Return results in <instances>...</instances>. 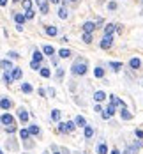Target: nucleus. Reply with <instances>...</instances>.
<instances>
[{
	"label": "nucleus",
	"mask_w": 143,
	"mask_h": 154,
	"mask_svg": "<svg viewBox=\"0 0 143 154\" xmlns=\"http://www.w3.org/2000/svg\"><path fill=\"white\" fill-rule=\"evenodd\" d=\"M87 71H88V66H87V60H83V59H78L76 62L73 64V67H71V73L73 75H80V76H83V75H87Z\"/></svg>",
	"instance_id": "f257e3e1"
},
{
	"label": "nucleus",
	"mask_w": 143,
	"mask_h": 154,
	"mask_svg": "<svg viewBox=\"0 0 143 154\" xmlns=\"http://www.w3.org/2000/svg\"><path fill=\"white\" fill-rule=\"evenodd\" d=\"M111 44H113V37H111V36H104L99 46L103 48V50H110V48H111Z\"/></svg>",
	"instance_id": "f03ea898"
},
{
	"label": "nucleus",
	"mask_w": 143,
	"mask_h": 154,
	"mask_svg": "<svg viewBox=\"0 0 143 154\" xmlns=\"http://www.w3.org/2000/svg\"><path fill=\"white\" fill-rule=\"evenodd\" d=\"M0 122L5 126H13L14 124V117L11 114H4V115H0Z\"/></svg>",
	"instance_id": "7ed1b4c3"
},
{
	"label": "nucleus",
	"mask_w": 143,
	"mask_h": 154,
	"mask_svg": "<svg viewBox=\"0 0 143 154\" xmlns=\"http://www.w3.org/2000/svg\"><path fill=\"white\" fill-rule=\"evenodd\" d=\"M110 101H111V105H113V106H120V108H126V103L122 101L120 98H117L115 94H111V96H110Z\"/></svg>",
	"instance_id": "20e7f679"
},
{
	"label": "nucleus",
	"mask_w": 143,
	"mask_h": 154,
	"mask_svg": "<svg viewBox=\"0 0 143 154\" xmlns=\"http://www.w3.org/2000/svg\"><path fill=\"white\" fill-rule=\"evenodd\" d=\"M129 67H131L132 71H138V69L141 67V60H140L138 57H132V59L129 60Z\"/></svg>",
	"instance_id": "39448f33"
},
{
	"label": "nucleus",
	"mask_w": 143,
	"mask_h": 154,
	"mask_svg": "<svg viewBox=\"0 0 143 154\" xmlns=\"http://www.w3.org/2000/svg\"><path fill=\"white\" fill-rule=\"evenodd\" d=\"M94 30H96V23L94 22H85L83 23V32L85 34H92Z\"/></svg>",
	"instance_id": "423d86ee"
},
{
	"label": "nucleus",
	"mask_w": 143,
	"mask_h": 154,
	"mask_svg": "<svg viewBox=\"0 0 143 154\" xmlns=\"http://www.w3.org/2000/svg\"><path fill=\"white\" fill-rule=\"evenodd\" d=\"M11 106H13V101L9 98H2V99H0V108H2V110H9Z\"/></svg>",
	"instance_id": "0eeeda50"
},
{
	"label": "nucleus",
	"mask_w": 143,
	"mask_h": 154,
	"mask_svg": "<svg viewBox=\"0 0 143 154\" xmlns=\"http://www.w3.org/2000/svg\"><path fill=\"white\" fill-rule=\"evenodd\" d=\"M0 69H4V71H11V69H13V62H11L9 59L0 60Z\"/></svg>",
	"instance_id": "6e6552de"
},
{
	"label": "nucleus",
	"mask_w": 143,
	"mask_h": 154,
	"mask_svg": "<svg viewBox=\"0 0 143 154\" xmlns=\"http://www.w3.org/2000/svg\"><path fill=\"white\" fill-rule=\"evenodd\" d=\"M73 122H74V126H78V128H85V126H87V120H85L83 115H78Z\"/></svg>",
	"instance_id": "1a4fd4ad"
},
{
	"label": "nucleus",
	"mask_w": 143,
	"mask_h": 154,
	"mask_svg": "<svg viewBox=\"0 0 143 154\" xmlns=\"http://www.w3.org/2000/svg\"><path fill=\"white\" fill-rule=\"evenodd\" d=\"M120 117H122V120H131L132 119V114H131L127 108H120Z\"/></svg>",
	"instance_id": "9d476101"
},
{
	"label": "nucleus",
	"mask_w": 143,
	"mask_h": 154,
	"mask_svg": "<svg viewBox=\"0 0 143 154\" xmlns=\"http://www.w3.org/2000/svg\"><path fill=\"white\" fill-rule=\"evenodd\" d=\"M43 53L48 55V57H53L55 55V48L51 44H46V46H43Z\"/></svg>",
	"instance_id": "9b49d317"
},
{
	"label": "nucleus",
	"mask_w": 143,
	"mask_h": 154,
	"mask_svg": "<svg viewBox=\"0 0 143 154\" xmlns=\"http://www.w3.org/2000/svg\"><path fill=\"white\" fill-rule=\"evenodd\" d=\"M18 117H19V120H21V122H27L28 120V112L25 108H19L18 110Z\"/></svg>",
	"instance_id": "f8f14e48"
},
{
	"label": "nucleus",
	"mask_w": 143,
	"mask_h": 154,
	"mask_svg": "<svg viewBox=\"0 0 143 154\" xmlns=\"http://www.w3.org/2000/svg\"><path fill=\"white\" fill-rule=\"evenodd\" d=\"M11 71H13V75H11V76H13V80H19V78L23 76V71L19 69V67H13Z\"/></svg>",
	"instance_id": "ddd939ff"
},
{
	"label": "nucleus",
	"mask_w": 143,
	"mask_h": 154,
	"mask_svg": "<svg viewBox=\"0 0 143 154\" xmlns=\"http://www.w3.org/2000/svg\"><path fill=\"white\" fill-rule=\"evenodd\" d=\"M44 32H46L48 36H51V37H53V36H57V32H58V28H57V27H53V25H48V27L44 28Z\"/></svg>",
	"instance_id": "4468645a"
},
{
	"label": "nucleus",
	"mask_w": 143,
	"mask_h": 154,
	"mask_svg": "<svg viewBox=\"0 0 143 154\" xmlns=\"http://www.w3.org/2000/svg\"><path fill=\"white\" fill-rule=\"evenodd\" d=\"M113 32H115V23H108L104 27V36H113Z\"/></svg>",
	"instance_id": "2eb2a0df"
},
{
	"label": "nucleus",
	"mask_w": 143,
	"mask_h": 154,
	"mask_svg": "<svg viewBox=\"0 0 143 154\" xmlns=\"http://www.w3.org/2000/svg\"><path fill=\"white\" fill-rule=\"evenodd\" d=\"M94 99H96L97 103H101V101L106 99V94H104L103 90H97V92H94Z\"/></svg>",
	"instance_id": "dca6fc26"
},
{
	"label": "nucleus",
	"mask_w": 143,
	"mask_h": 154,
	"mask_svg": "<svg viewBox=\"0 0 143 154\" xmlns=\"http://www.w3.org/2000/svg\"><path fill=\"white\" fill-rule=\"evenodd\" d=\"M83 129H85V138H87V140H90L92 137H94V128H92V126H88V124H87Z\"/></svg>",
	"instance_id": "f3484780"
},
{
	"label": "nucleus",
	"mask_w": 143,
	"mask_h": 154,
	"mask_svg": "<svg viewBox=\"0 0 143 154\" xmlns=\"http://www.w3.org/2000/svg\"><path fill=\"white\" fill-rule=\"evenodd\" d=\"M14 22H16V25H23V23H25V14L16 13V14H14Z\"/></svg>",
	"instance_id": "a211bd4d"
},
{
	"label": "nucleus",
	"mask_w": 143,
	"mask_h": 154,
	"mask_svg": "<svg viewBox=\"0 0 143 154\" xmlns=\"http://www.w3.org/2000/svg\"><path fill=\"white\" fill-rule=\"evenodd\" d=\"M96 151H97V154H108V145L101 142L99 145H97V149H96Z\"/></svg>",
	"instance_id": "6ab92c4d"
},
{
	"label": "nucleus",
	"mask_w": 143,
	"mask_h": 154,
	"mask_svg": "<svg viewBox=\"0 0 143 154\" xmlns=\"http://www.w3.org/2000/svg\"><path fill=\"white\" fill-rule=\"evenodd\" d=\"M58 55H60V59H69V57L73 55V53H71V50H67V48H62V50L58 51Z\"/></svg>",
	"instance_id": "aec40b11"
},
{
	"label": "nucleus",
	"mask_w": 143,
	"mask_h": 154,
	"mask_svg": "<svg viewBox=\"0 0 143 154\" xmlns=\"http://www.w3.org/2000/svg\"><path fill=\"white\" fill-rule=\"evenodd\" d=\"M64 128H65V133H73L76 126H74L73 120H69V122H64Z\"/></svg>",
	"instance_id": "412c9836"
},
{
	"label": "nucleus",
	"mask_w": 143,
	"mask_h": 154,
	"mask_svg": "<svg viewBox=\"0 0 143 154\" xmlns=\"http://www.w3.org/2000/svg\"><path fill=\"white\" fill-rule=\"evenodd\" d=\"M32 60H35V62H43V53H41L39 50H34V53H32Z\"/></svg>",
	"instance_id": "4be33fe9"
},
{
	"label": "nucleus",
	"mask_w": 143,
	"mask_h": 154,
	"mask_svg": "<svg viewBox=\"0 0 143 154\" xmlns=\"http://www.w3.org/2000/svg\"><path fill=\"white\" fill-rule=\"evenodd\" d=\"M58 18H60V20H65V18H67V7H65V5H62V7L58 9Z\"/></svg>",
	"instance_id": "5701e85b"
},
{
	"label": "nucleus",
	"mask_w": 143,
	"mask_h": 154,
	"mask_svg": "<svg viewBox=\"0 0 143 154\" xmlns=\"http://www.w3.org/2000/svg\"><path fill=\"white\" fill-rule=\"evenodd\" d=\"M28 133H30V135H39L41 129H39L37 124H32V126H28Z\"/></svg>",
	"instance_id": "b1692460"
},
{
	"label": "nucleus",
	"mask_w": 143,
	"mask_h": 154,
	"mask_svg": "<svg viewBox=\"0 0 143 154\" xmlns=\"http://www.w3.org/2000/svg\"><path fill=\"white\" fill-rule=\"evenodd\" d=\"M39 73H41V76H43V78H49V76H51V71H49L48 67H41Z\"/></svg>",
	"instance_id": "393cba45"
},
{
	"label": "nucleus",
	"mask_w": 143,
	"mask_h": 154,
	"mask_svg": "<svg viewBox=\"0 0 143 154\" xmlns=\"http://www.w3.org/2000/svg\"><path fill=\"white\" fill-rule=\"evenodd\" d=\"M32 85L30 83H21V92H25V94H32Z\"/></svg>",
	"instance_id": "a878e982"
},
{
	"label": "nucleus",
	"mask_w": 143,
	"mask_h": 154,
	"mask_svg": "<svg viewBox=\"0 0 143 154\" xmlns=\"http://www.w3.org/2000/svg\"><path fill=\"white\" fill-rule=\"evenodd\" d=\"M4 81H5L7 85L13 83V76H11V73H9V71H4Z\"/></svg>",
	"instance_id": "bb28decb"
},
{
	"label": "nucleus",
	"mask_w": 143,
	"mask_h": 154,
	"mask_svg": "<svg viewBox=\"0 0 143 154\" xmlns=\"http://www.w3.org/2000/svg\"><path fill=\"white\" fill-rule=\"evenodd\" d=\"M94 76H96V78H104V69H103V67H96Z\"/></svg>",
	"instance_id": "cd10ccee"
},
{
	"label": "nucleus",
	"mask_w": 143,
	"mask_h": 154,
	"mask_svg": "<svg viewBox=\"0 0 143 154\" xmlns=\"http://www.w3.org/2000/svg\"><path fill=\"white\" fill-rule=\"evenodd\" d=\"M110 67L115 71V73H118V71L122 69V62H110Z\"/></svg>",
	"instance_id": "c85d7f7f"
},
{
	"label": "nucleus",
	"mask_w": 143,
	"mask_h": 154,
	"mask_svg": "<svg viewBox=\"0 0 143 154\" xmlns=\"http://www.w3.org/2000/svg\"><path fill=\"white\" fill-rule=\"evenodd\" d=\"M19 138H21V140H28L30 138L28 129H19Z\"/></svg>",
	"instance_id": "c756f323"
},
{
	"label": "nucleus",
	"mask_w": 143,
	"mask_h": 154,
	"mask_svg": "<svg viewBox=\"0 0 143 154\" xmlns=\"http://www.w3.org/2000/svg\"><path fill=\"white\" fill-rule=\"evenodd\" d=\"M51 120H55V122L60 120V110H51Z\"/></svg>",
	"instance_id": "7c9ffc66"
},
{
	"label": "nucleus",
	"mask_w": 143,
	"mask_h": 154,
	"mask_svg": "<svg viewBox=\"0 0 143 154\" xmlns=\"http://www.w3.org/2000/svg\"><path fill=\"white\" fill-rule=\"evenodd\" d=\"M104 114H106L108 117H111V115L115 114V106H113V105H110V106H108V108L104 110Z\"/></svg>",
	"instance_id": "2f4dec72"
},
{
	"label": "nucleus",
	"mask_w": 143,
	"mask_h": 154,
	"mask_svg": "<svg viewBox=\"0 0 143 154\" xmlns=\"http://www.w3.org/2000/svg\"><path fill=\"white\" fill-rule=\"evenodd\" d=\"M23 9H25V11H30V9H32V2H30V0H23Z\"/></svg>",
	"instance_id": "473e14b6"
},
{
	"label": "nucleus",
	"mask_w": 143,
	"mask_h": 154,
	"mask_svg": "<svg viewBox=\"0 0 143 154\" xmlns=\"http://www.w3.org/2000/svg\"><path fill=\"white\" fill-rule=\"evenodd\" d=\"M30 67H32L34 71H39V69H41V62H35V60H32V62H30Z\"/></svg>",
	"instance_id": "72a5a7b5"
},
{
	"label": "nucleus",
	"mask_w": 143,
	"mask_h": 154,
	"mask_svg": "<svg viewBox=\"0 0 143 154\" xmlns=\"http://www.w3.org/2000/svg\"><path fill=\"white\" fill-rule=\"evenodd\" d=\"M138 152V149L134 147V145H132V147H127L126 151H124V154H136Z\"/></svg>",
	"instance_id": "f704fd0d"
},
{
	"label": "nucleus",
	"mask_w": 143,
	"mask_h": 154,
	"mask_svg": "<svg viewBox=\"0 0 143 154\" xmlns=\"http://www.w3.org/2000/svg\"><path fill=\"white\" fill-rule=\"evenodd\" d=\"M35 16V13H34V9H30V11H27L25 13V20H32Z\"/></svg>",
	"instance_id": "c9c22d12"
},
{
	"label": "nucleus",
	"mask_w": 143,
	"mask_h": 154,
	"mask_svg": "<svg viewBox=\"0 0 143 154\" xmlns=\"http://www.w3.org/2000/svg\"><path fill=\"white\" fill-rule=\"evenodd\" d=\"M117 7H118L117 2H108V9H110V11H117Z\"/></svg>",
	"instance_id": "e433bc0d"
},
{
	"label": "nucleus",
	"mask_w": 143,
	"mask_h": 154,
	"mask_svg": "<svg viewBox=\"0 0 143 154\" xmlns=\"http://www.w3.org/2000/svg\"><path fill=\"white\" fill-rule=\"evenodd\" d=\"M41 13H43V14H48V2H43V4H41Z\"/></svg>",
	"instance_id": "4c0bfd02"
},
{
	"label": "nucleus",
	"mask_w": 143,
	"mask_h": 154,
	"mask_svg": "<svg viewBox=\"0 0 143 154\" xmlns=\"http://www.w3.org/2000/svg\"><path fill=\"white\" fill-rule=\"evenodd\" d=\"M83 43H92V34H83Z\"/></svg>",
	"instance_id": "58836bf2"
},
{
	"label": "nucleus",
	"mask_w": 143,
	"mask_h": 154,
	"mask_svg": "<svg viewBox=\"0 0 143 154\" xmlns=\"http://www.w3.org/2000/svg\"><path fill=\"white\" fill-rule=\"evenodd\" d=\"M57 78H58V80H62V78H64V69H62V67H58V69H57Z\"/></svg>",
	"instance_id": "ea45409f"
},
{
	"label": "nucleus",
	"mask_w": 143,
	"mask_h": 154,
	"mask_svg": "<svg viewBox=\"0 0 143 154\" xmlns=\"http://www.w3.org/2000/svg\"><path fill=\"white\" fill-rule=\"evenodd\" d=\"M134 135H136L140 140H143V129H134Z\"/></svg>",
	"instance_id": "a19ab883"
},
{
	"label": "nucleus",
	"mask_w": 143,
	"mask_h": 154,
	"mask_svg": "<svg viewBox=\"0 0 143 154\" xmlns=\"http://www.w3.org/2000/svg\"><path fill=\"white\" fill-rule=\"evenodd\" d=\"M7 57H9V59H19V55L16 53V51H9V53H7Z\"/></svg>",
	"instance_id": "79ce46f5"
},
{
	"label": "nucleus",
	"mask_w": 143,
	"mask_h": 154,
	"mask_svg": "<svg viewBox=\"0 0 143 154\" xmlns=\"http://www.w3.org/2000/svg\"><path fill=\"white\" fill-rule=\"evenodd\" d=\"M5 131H7V133H14V131H16V126H14V124H13V126H5Z\"/></svg>",
	"instance_id": "37998d69"
},
{
	"label": "nucleus",
	"mask_w": 143,
	"mask_h": 154,
	"mask_svg": "<svg viewBox=\"0 0 143 154\" xmlns=\"http://www.w3.org/2000/svg\"><path fill=\"white\" fill-rule=\"evenodd\" d=\"M39 96L44 98V96H46V90H44V89H39Z\"/></svg>",
	"instance_id": "c03bdc74"
},
{
	"label": "nucleus",
	"mask_w": 143,
	"mask_h": 154,
	"mask_svg": "<svg viewBox=\"0 0 143 154\" xmlns=\"http://www.w3.org/2000/svg\"><path fill=\"white\" fill-rule=\"evenodd\" d=\"M48 94L53 98V96H55V89H48Z\"/></svg>",
	"instance_id": "a18cd8bd"
},
{
	"label": "nucleus",
	"mask_w": 143,
	"mask_h": 154,
	"mask_svg": "<svg viewBox=\"0 0 143 154\" xmlns=\"http://www.w3.org/2000/svg\"><path fill=\"white\" fill-rule=\"evenodd\" d=\"M94 112H103V108H101V105H96V106H94Z\"/></svg>",
	"instance_id": "49530a36"
},
{
	"label": "nucleus",
	"mask_w": 143,
	"mask_h": 154,
	"mask_svg": "<svg viewBox=\"0 0 143 154\" xmlns=\"http://www.w3.org/2000/svg\"><path fill=\"white\" fill-rule=\"evenodd\" d=\"M48 2H49V4H60L62 0H48Z\"/></svg>",
	"instance_id": "de8ad7c7"
},
{
	"label": "nucleus",
	"mask_w": 143,
	"mask_h": 154,
	"mask_svg": "<svg viewBox=\"0 0 143 154\" xmlns=\"http://www.w3.org/2000/svg\"><path fill=\"white\" fill-rule=\"evenodd\" d=\"M110 154H120V151H118V149H111V152H110Z\"/></svg>",
	"instance_id": "09e8293b"
},
{
	"label": "nucleus",
	"mask_w": 143,
	"mask_h": 154,
	"mask_svg": "<svg viewBox=\"0 0 143 154\" xmlns=\"http://www.w3.org/2000/svg\"><path fill=\"white\" fill-rule=\"evenodd\" d=\"M60 154H71V152H69V149H65V147H64V149H62V152H60Z\"/></svg>",
	"instance_id": "8fccbe9b"
},
{
	"label": "nucleus",
	"mask_w": 143,
	"mask_h": 154,
	"mask_svg": "<svg viewBox=\"0 0 143 154\" xmlns=\"http://www.w3.org/2000/svg\"><path fill=\"white\" fill-rule=\"evenodd\" d=\"M0 5H2V7H4V5H7V0H0Z\"/></svg>",
	"instance_id": "3c124183"
},
{
	"label": "nucleus",
	"mask_w": 143,
	"mask_h": 154,
	"mask_svg": "<svg viewBox=\"0 0 143 154\" xmlns=\"http://www.w3.org/2000/svg\"><path fill=\"white\" fill-rule=\"evenodd\" d=\"M53 154H60V152H57V151H55V152H53Z\"/></svg>",
	"instance_id": "603ef678"
},
{
	"label": "nucleus",
	"mask_w": 143,
	"mask_h": 154,
	"mask_svg": "<svg viewBox=\"0 0 143 154\" xmlns=\"http://www.w3.org/2000/svg\"><path fill=\"white\" fill-rule=\"evenodd\" d=\"M71 2H78V0H71Z\"/></svg>",
	"instance_id": "864d4df0"
},
{
	"label": "nucleus",
	"mask_w": 143,
	"mask_h": 154,
	"mask_svg": "<svg viewBox=\"0 0 143 154\" xmlns=\"http://www.w3.org/2000/svg\"><path fill=\"white\" fill-rule=\"evenodd\" d=\"M13 2H19V0H13Z\"/></svg>",
	"instance_id": "5fc2aeb1"
},
{
	"label": "nucleus",
	"mask_w": 143,
	"mask_h": 154,
	"mask_svg": "<svg viewBox=\"0 0 143 154\" xmlns=\"http://www.w3.org/2000/svg\"><path fill=\"white\" fill-rule=\"evenodd\" d=\"M35 2H41V0H35Z\"/></svg>",
	"instance_id": "6e6d98bb"
},
{
	"label": "nucleus",
	"mask_w": 143,
	"mask_h": 154,
	"mask_svg": "<svg viewBox=\"0 0 143 154\" xmlns=\"http://www.w3.org/2000/svg\"><path fill=\"white\" fill-rule=\"evenodd\" d=\"M0 154H4V152H2V151H0Z\"/></svg>",
	"instance_id": "4d7b16f0"
},
{
	"label": "nucleus",
	"mask_w": 143,
	"mask_h": 154,
	"mask_svg": "<svg viewBox=\"0 0 143 154\" xmlns=\"http://www.w3.org/2000/svg\"><path fill=\"white\" fill-rule=\"evenodd\" d=\"M43 154H48V152H43Z\"/></svg>",
	"instance_id": "13d9d810"
},
{
	"label": "nucleus",
	"mask_w": 143,
	"mask_h": 154,
	"mask_svg": "<svg viewBox=\"0 0 143 154\" xmlns=\"http://www.w3.org/2000/svg\"><path fill=\"white\" fill-rule=\"evenodd\" d=\"M141 2H143V0H141Z\"/></svg>",
	"instance_id": "bf43d9fd"
}]
</instances>
